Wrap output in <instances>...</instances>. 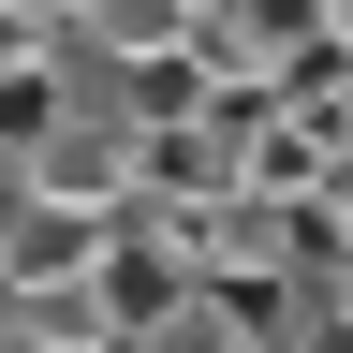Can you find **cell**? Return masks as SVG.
<instances>
[{
  "label": "cell",
  "mask_w": 353,
  "mask_h": 353,
  "mask_svg": "<svg viewBox=\"0 0 353 353\" xmlns=\"http://www.w3.org/2000/svg\"><path fill=\"white\" fill-rule=\"evenodd\" d=\"M324 221H339V250H353V162H339V192H324Z\"/></svg>",
  "instance_id": "obj_5"
},
{
  "label": "cell",
  "mask_w": 353,
  "mask_h": 353,
  "mask_svg": "<svg viewBox=\"0 0 353 353\" xmlns=\"http://www.w3.org/2000/svg\"><path fill=\"white\" fill-rule=\"evenodd\" d=\"M309 15H324V44H339V59H353V0H309Z\"/></svg>",
  "instance_id": "obj_4"
},
{
  "label": "cell",
  "mask_w": 353,
  "mask_h": 353,
  "mask_svg": "<svg viewBox=\"0 0 353 353\" xmlns=\"http://www.w3.org/2000/svg\"><path fill=\"white\" fill-rule=\"evenodd\" d=\"M192 15H206V0H192Z\"/></svg>",
  "instance_id": "obj_7"
},
{
  "label": "cell",
  "mask_w": 353,
  "mask_h": 353,
  "mask_svg": "<svg viewBox=\"0 0 353 353\" xmlns=\"http://www.w3.org/2000/svg\"><path fill=\"white\" fill-rule=\"evenodd\" d=\"M15 15H44V30H74V15H88V0H15Z\"/></svg>",
  "instance_id": "obj_6"
},
{
  "label": "cell",
  "mask_w": 353,
  "mask_h": 353,
  "mask_svg": "<svg viewBox=\"0 0 353 353\" xmlns=\"http://www.w3.org/2000/svg\"><path fill=\"white\" fill-rule=\"evenodd\" d=\"M59 44H88V59H176V44H192V0H88V15L59 30Z\"/></svg>",
  "instance_id": "obj_2"
},
{
  "label": "cell",
  "mask_w": 353,
  "mask_h": 353,
  "mask_svg": "<svg viewBox=\"0 0 353 353\" xmlns=\"http://www.w3.org/2000/svg\"><path fill=\"white\" fill-rule=\"evenodd\" d=\"M44 59H59V30H44V15H15V0H0V88H15V74H44Z\"/></svg>",
  "instance_id": "obj_3"
},
{
  "label": "cell",
  "mask_w": 353,
  "mask_h": 353,
  "mask_svg": "<svg viewBox=\"0 0 353 353\" xmlns=\"http://www.w3.org/2000/svg\"><path fill=\"white\" fill-rule=\"evenodd\" d=\"M0 294H15V353H132L118 294H103V265H59V280H0Z\"/></svg>",
  "instance_id": "obj_1"
}]
</instances>
